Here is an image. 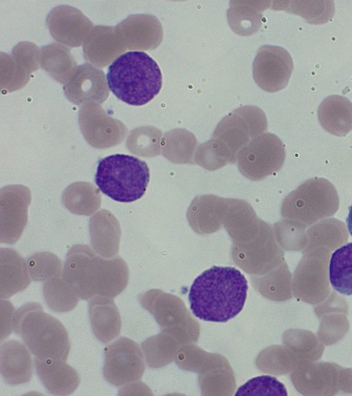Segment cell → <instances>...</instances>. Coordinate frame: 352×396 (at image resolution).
Listing matches in <instances>:
<instances>
[{"label": "cell", "mask_w": 352, "mask_h": 396, "mask_svg": "<svg viewBox=\"0 0 352 396\" xmlns=\"http://www.w3.org/2000/svg\"><path fill=\"white\" fill-rule=\"evenodd\" d=\"M248 288V281L239 270L212 266L192 283L188 293L190 310L204 321L227 322L243 309Z\"/></svg>", "instance_id": "cell-1"}, {"label": "cell", "mask_w": 352, "mask_h": 396, "mask_svg": "<svg viewBox=\"0 0 352 396\" xmlns=\"http://www.w3.org/2000/svg\"><path fill=\"white\" fill-rule=\"evenodd\" d=\"M107 80L110 91L132 106L147 104L162 86V74L157 63L141 51H129L117 58L109 66Z\"/></svg>", "instance_id": "cell-2"}, {"label": "cell", "mask_w": 352, "mask_h": 396, "mask_svg": "<svg viewBox=\"0 0 352 396\" xmlns=\"http://www.w3.org/2000/svg\"><path fill=\"white\" fill-rule=\"evenodd\" d=\"M13 330L30 351L41 360L65 361L70 342L64 325L36 302L26 303L14 312Z\"/></svg>", "instance_id": "cell-3"}, {"label": "cell", "mask_w": 352, "mask_h": 396, "mask_svg": "<svg viewBox=\"0 0 352 396\" xmlns=\"http://www.w3.org/2000/svg\"><path fill=\"white\" fill-rule=\"evenodd\" d=\"M149 179V168L145 162L120 153L101 159L95 175V182L100 191L123 203L140 199L146 192Z\"/></svg>", "instance_id": "cell-4"}, {"label": "cell", "mask_w": 352, "mask_h": 396, "mask_svg": "<svg viewBox=\"0 0 352 396\" xmlns=\"http://www.w3.org/2000/svg\"><path fill=\"white\" fill-rule=\"evenodd\" d=\"M103 375L110 384L121 386L141 378L144 363L139 345L121 337L104 349Z\"/></svg>", "instance_id": "cell-5"}, {"label": "cell", "mask_w": 352, "mask_h": 396, "mask_svg": "<svg viewBox=\"0 0 352 396\" xmlns=\"http://www.w3.org/2000/svg\"><path fill=\"white\" fill-rule=\"evenodd\" d=\"M293 68L292 56L285 48L266 45L258 50L252 65V74L260 88L273 93L287 85Z\"/></svg>", "instance_id": "cell-6"}, {"label": "cell", "mask_w": 352, "mask_h": 396, "mask_svg": "<svg viewBox=\"0 0 352 396\" xmlns=\"http://www.w3.org/2000/svg\"><path fill=\"white\" fill-rule=\"evenodd\" d=\"M129 272L126 263L118 257L104 260L92 255L87 270V287L91 298H113L126 287Z\"/></svg>", "instance_id": "cell-7"}, {"label": "cell", "mask_w": 352, "mask_h": 396, "mask_svg": "<svg viewBox=\"0 0 352 396\" xmlns=\"http://www.w3.org/2000/svg\"><path fill=\"white\" fill-rule=\"evenodd\" d=\"M0 370L8 384L28 382L33 373V360L26 345L16 340L3 342L0 348Z\"/></svg>", "instance_id": "cell-8"}, {"label": "cell", "mask_w": 352, "mask_h": 396, "mask_svg": "<svg viewBox=\"0 0 352 396\" xmlns=\"http://www.w3.org/2000/svg\"><path fill=\"white\" fill-rule=\"evenodd\" d=\"M36 373L46 389L52 395H67L74 392L80 383L78 372L63 360L36 358Z\"/></svg>", "instance_id": "cell-9"}, {"label": "cell", "mask_w": 352, "mask_h": 396, "mask_svg": "<svg viewBox=\"0 0 352 396\" xmlns=\"http://www.w3.org/2000/svg\"><path fill=\"white\" fill-rule=\"evenodd\" d=\"M92 331L102 342L107 343L120 333L122 322L119 310L112 298L96 296L89 303Z\"/></svg>", "instance_id": "cell-10"}, {"label": "cell", "mask_w": 352, "mask_h": 396, "mask_svg": "<svg viewBox=\"0 0 352 396\" xmlns=\"http://www.w3.org/2000/svg\"><path fill=\"white\" fill-rule=\"evenodd\" d=\"M318 116L321 125L330 133L341 135L352 129V102L344 96L325 98L318 107Z\"/></svg>", "instance_id": "cell-11"}, {"label": "cell", "mask_w": 352, "mask_h": 396, "mask_svg": "<svg viewBox=\"0 0 352 396\" xmlns=\"http://www.w3.org/2000/svg\"><path fill=\"white\" fill-rule=\"evenodd\" d=\"M0 297L6 299L26 289L30 278L22 258L14 250H1Z\"/></svg>", "instance_id": "cell-12"}, {"label": "cell", "mask_w": 352, "mask_h": 396, "mask_svg": "<svg viewBox=\"0 0 352 396\" xmlns=\"http://www.w3.org/2000/svg\"><path fill=\"white\" fill-rule=\"evenodd\" d=\"M329 277L334 289L342 294L352 295V243L340 247L332 253Z\"/></svg>", "instance_id": "cell-13"}, {"label": "cell", "mask_w": 352, "mask_h": 396, "mask_svg": "<svg viewBox=\"0 0 352 396\" xmlns=\"http://www.w3.org/2000/svg\"><path fill=\"white\" fill-rule=\"evenodd\" d=\"M60 275L58 274L45 280L43 285L46 304L52 311L57 313L72 310L79 298Z\"/></svg>", "instance_id": "cell-14"}, {"label": "cell", "mask_w": 352, "mask_h": 396, "mask_svg": "<svg viewBox=\"0 0 352 396\" xmlns=\"http://www.w3.org/2000/svg\"><path fill=\"white\" fill-rule=\"evenodd\" d=\"M292 12L300 14L308 23L320 24L327 22L334 14L332 1H293Z\"/></svg>", "instance_id": "cell-15"}, {"label": "cell", "mask_w": 352, "mask_h": 396, "mask_svg": "<svg viewBox=\"0 0 352 396\" xmlns=\"http://www.w3.org/2000/svg\"><path fill=\"white\" fill-rule=\"evenodd\" d=\"M235 395H287V393L284 384L276 378L270 375H262L248 380L237 389Z\"/></svg>", "instance_id": "cell-16"}, {"label": "cell", "mask_w": 352, "mask_h": 396, "mask_svg": "<svg viewBox=\"0 0 352 396\" xmlns=\"http://www.w3.org/2000/svg\"><path fill=\"white\" fill-rule=\"evenodd\" d=\"M30 274L34 281L47 280L60 274V262L48 253L36 254L30 261Z\"/></svg>", "instance_id": "cell-17"}, {"label": "cell", "mask_w": 352, "mask_h": 396, "mask_svg": "<svg viewBox=\"0 0 352 396\" xmlns=\"http://www.w3.org/2000/svg\"><path fill=\"white\" fill-rule=\"evenodd\" d=\"M14 307L7 300H1V341L7 338L13 330Z\"/></svg>", "instance_id": "cell-18"}, {"label": "cell", "mask_w": 352, "mask_h": 396, "mask_svg": "<svg viewBox=\"0 0 352 396\" xmlns=\"http://www.w3.org/2000/svg\"><path fill=\"white\" fill-rule=\"evenodd\" d=\"M348 230L352 236V204L349 208V213L346 220Z\"/></svg>", "instance_id": "cell-19"}]
</instances>
